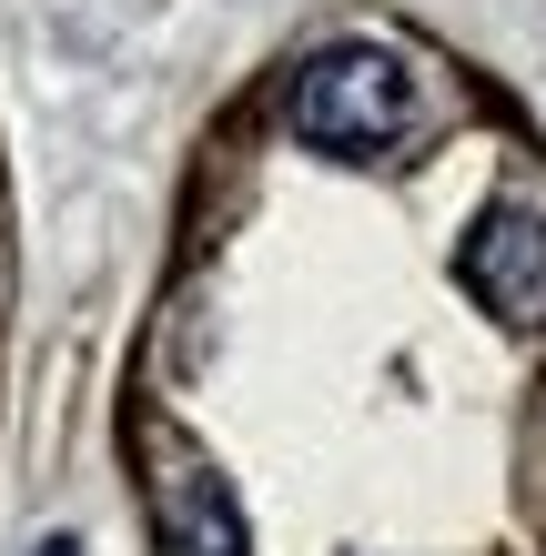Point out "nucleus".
<instances>
[{
	"mask_svg": "<svg viewBox=\"0 0 546 556\" xmlns=\"http://www.w3.org/2000/svg\"><path fill=\"white\" fill-rule=\"evenodd\" d=\"M30 556H81V546H72V536H41V546H30Z\"/></svg>",
	"mask_w": 546,
	"mask_h": 556,
	"instance_id": "obj_4",
	"label": "nucleus"
},
{
	"mask_svg": "<svg viewBox=\"0 0 546 556\" xmlns=\"http://www.w3.org/2000/svg\"><path fill=\"white\" fill-rule=\"evenodd\" d=\"M152 516H163V556H243V516L203 466H173L152 485Z\"/></svg>",
	"mask_w": 546,
	"mask_h": 556,
	"instance_id": "obj_3",
	"label": "nucleus"
},
{
	"mask_svg": "<svg viewBox=\"0 0 546 556\" xmlns=\"http://www.w3.org/2000/svg\"><path fill=\"white\" fill-rule=\"evenodd\" d=\"M415 112V81L395 51H314L294 72V132L314 152H374Z\"/></svg>",
	"mask_w": 546,
	"mask_h": 556,
	"instance_id": "obj_1",
	"label": "nucleus"
},
{
	"mask_svg": "<svg viewBox=\"0 0 546 556\" xmlns=\"http://www.w3.org/2000/svg\"><path fill=\"white\" fill-rule=\"evenodd\" d=\"M456 274L506 334H536L546 324V213L536 203H486L466 253H456Z\"/></svg>",
	"mask_w": 546,
	"mask_h": 556,
	"instance_id": "obj_2",
	"label": "nucleus"
}]
</instances>
